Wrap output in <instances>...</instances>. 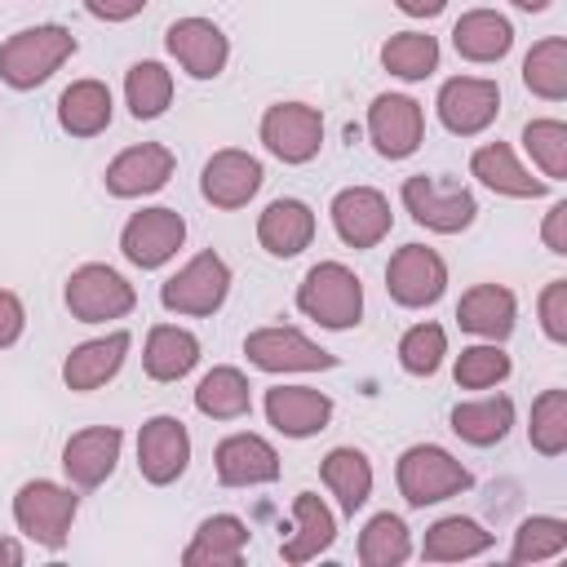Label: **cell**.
<instances>
[{
	"label": "cell",
	"instance_id": "cell-3",
	"mask_svg": "<svg viewBox=\"0 0 567 567\" xmlns=\"http://www.w3.org/2000/svg\"><path fill=\"white\" fill-rule=\"evenodd\" d=\"M394 483H399V496L412 505V509H425V505H439L447 496H461L474 474L439 443H416L399 456L394 465Z\"/></svg>",
	"mask_w": 567,
	"mask_h": 567
},
{
	"label": "cell",
	"instance_id": "cell-48",
	"mask_svg": "<svg viewBox=\"0 0 567 567\" xmlns=\"http://www.w3.org/2000/svg\"><path fill=\"white\" fill-rule=\"evenodd\" d=\"M408 18H439L447 9V0H394Z\"/></svg>",
	"mask_w": 567,
	"mask_h": 567
},
{
	"label": "cell",
	"instance_id": "cell-45",
	"mask_svg": "<svg viewBox=\"0 0 567 567\" xmlns=\"http://www.w3.org/2000/svg\"><path fill=\"white\" fill-rule=\"evenodd\" d=\"M27 328V310H22V297L0 288V350H9Z\"/></svg>",
	"mask_w": 567,
	"mask_h": 567
},
{
	"label": "cell",
	"instance_id": "cell-41",
	"mask_svg": "<svg viewBox=\"0 0 567 567\" xmlns=\"http://www.w3.org/2000/svg\"><path fill=\"white\" fill-rule=\"evenodd\" d=\"M563 549H567V523L554 514H536V518L518 523L509 558L514 563H540V558H558Z\"/></svg>",
	"mask_w": 567,
	"mask_h": 567
},
{
	"label": "cell",
	"instance_id": "cell-6",
	"mask_svg": "<svg viewBox=\"0 0 567 567\" xmlns=\"http://www.w3.org/2000/svg\"><path fill=\"white\" fill-rule=\"evenodd\" d=\"M62 301H66L71 319H80V323H106V319L133 315L137 292H133V284L120 270H111L102 261H84V266L71 270Z\"/></svg>",
	"mask_w": 567,
	"mask_h": 567
},
{
	"label": "cell",
	"instance_id": "cell-13",
	"mask_svg": "<svg viewBox=\"0 0 567 567\" xmlns=\"http://www.w3.org/2000/svg\"><path fill=\"white\" fill-rule=\"evenodd\" d=\"M332 230L341 235L346 248H377L390 226H394V213H390V199L377 190V186H346L332 195Z\"/></svg>",
	"mask_w": 567,
	"mask_h": 567
},
{
	"label": "cell",
	"instance_id": "cell-19",
	"mask_svg": "<svg viewBox=\"0 0 567 567\" xmlns=\"http://www.w3.org/2000/svg\"><path fill=\"white\" fill-rule=\"evenodd\" d=\"M120 447H124V434L115 425H89V430L71 434L62 447V470H66L71 487H84V492L102 487L115 474Z\"/></svg>",
	"mask_w": 567,
	"mask_h": 567
},
{
	"label": "cell",
	"instance_id": "cell-17",
	"mask_svg": "<svg viewBox=\"0 0 567 567\" xmlns=\"http://www.w3.org/2000/svg\"><path fill=\"white\" fill-rule=\"evenodd\" d=\"M190 465V434L177 416H151L137 434V470L146 483L168 487Z\"/></svg>",
	"mask_w": 567,
	"mask_h": 567
},
{
	"label": "cell",
	"instance_id": "cell-7",
	"mask_svg": "<svg viewBox=\"0 0 567 567\" xmlns=\"http://www.w3.org/2000/svg\"><path fill=\"white\" fill-rule=\"evenodd\" d=\"M399 199H403V208L412 213L416 226L439 230V235L465 230L474 221V213H478L474 195L461 182H443V177H425V173L408 177L403 190H399Z\"/></svg>",
	"mask_w": 567,
	"mask_h": 567
},
{
	"label": "cell",
	"instance_id": "cell-2",
	"mask_svg": "<svg viewBox=\"0 0 567 567\" xmlns=\"http://www.w3.org/2000/svg\"><path fill=\"white\" fill-rule=\"evenodd\" d=\"M297 310L306 319H315L319 328L346 332V328H354L363 319V284H359V275L350 266L319 261L297 284Z\"/></svg>",
	"mask_w": 567,
	"mask_h": 567
},
{
	"label": "cell",
	"instance_id": "cell-49",
	"mask_svg": "<svg viewBox=\"0 0 567 567\" xmlns=\"http://www.w3.org/2000/svg\"><path fill=\"white\" fill-rule=\"evenodd\" d=\"M0 563H4V567H22V563H27V549H22L13 536H0Z\"/></svg>",
	"mask_w": 567,
	"mask_h": 567
},
{
	"label": "cell",
	"instance_id": "cell-44",
	"mask_svg": "<svg viewBox=\"0 0 567 567\" xmlns=\"http://www.w3.org/2000/svg\"><path fill=\"white\" fill-rule=\"evenodd\" d=\"M540 328L549 341H567V279H549L545 292H540Z\"/></svg>",
	"mask_w": 567,
	"mask_h": 567
},
{
	"label": "cell",
	"instance_id": "cell-40",
	"mask_svg": "<svg viewBox=\"0 0 567 567\" xmlns=\"http://www.w3.org/2000/svg\"><path fill=\"white\" fill-rule=\"evenodd\" d=\"M527 439L540 456H563L567 452V390H545L532 403Z\"/></svg>",
	"mask_w": 567,
	"mask_h": 567
},
{
	"label": "cell",
	"instance_id": "cell-9",
	"mask_svg": "<svg viewBox=\"0 0 567 567\" xmlns=\"http://www.w3.org/2000/svg\"><path fill=\"white\" fill-rule=\"evenodd\" d=\"M186 244V221L177 208H142L120 230V252L137 270H159Z\"/></svg>",
	"mask_w": 567,
	"mask_h": 567
},
{
	"label": "cell",
	"instance_id": "cell-39",
	"mask_svg": "<svg viewBox=\"0 0 567 567\" xmlns=\"http://www.w3.org/2000/svg\"><path fill=\"white\" fill-rule=\"evenodd\" d=\"M509 368L514 363H509V354L496 341H478V346H465L456 354L452 377H456L461 390H492V385H501L509 377Z\"/></svg>",
	"mask_w": 567,
	"mask_h": 567
},
{
	"label": "cell",
	"instance_id": "cell-25",
	"mask_svg": "<svg viewBox=\"0 0 567 567\" xmlns=\"http://www.w3.org/2000/svg\"><path fill=\"white\" fill-rule=\"evenodd\" d=\"M514 319H518V301L505 284H474L456 306V323L483 341H505L514 332Z\"/></svg>",
	"mask_w": 567,
	"mask_h": 567
},
{
	"label": "cell",
	"instance_id": "cell-5",
	"mask_svg": "<svg viewBox=\"0 0 567 567\" xmlns=\"http://www.w3.org/2000/svg\"><path fill=\"white\" fill-rule=\"evenodd\" d=\"M230 292V266L221 252L204 248L195 252L173 279H164L159 288V301L168 315H190V319H204V315H217L221 301Z\"/></svg>",
	"mask_w": 567,
	"mask_h": 567
},
{
	"label": "cell",
	"instance_id": "cell-31",
	"mask_svg": "<svg viewBox=\"0 0 567 567\" xmlns=\"http://www.w3.org/2000/svg\"><path fill=\"white\" fill-rule=\"evenodd\" d=\"M319 478L323 487L337 496L341 514H354L363 509V501L372 496V461L359 452V447H332L319 465Z\"/></svg>",
	"mask_w": 567,
	"mask_h": 567
},
{
	"label": "cell",
	"instance_id": "cell-1",
	"mask_svg": "<svg viewBox=\"0 0 567 567\" xmlns=\"http://www.w3.org/2000/svg\"><path fill=\"white\" fill-rule=\"evenodd\" d=\"M80 49V40L58 27V22H40V27H22L0 44V80L18 93L44 84L71 53Z\"/></svg>",
	"mask_w": 567,
	"mask_h": 567
},
{
	"label": "cell",
	"instance_id": "cell-20",
	"mask_svg": "<svg viewBox=\"0 0 567 567\" xmlns=\"http://www.w3.org/2000/svg\"><path fill=\"white\" fill-rule=\"evenodd\" d=\"M217 483L221 487H261L279 478V452L261 434H226L213 452Z\"/></svg>",
	"mask_w": 567,
	"mask_h": 567
},
{
	"label": "cell",
	"instance_id": "cell-14",
	"mask_svg": "<svg viewBox=\"0 0 567 567\" xmlns=\"http://www.w3.org/2000/svg\"><path fill=\"white\" fill-rule=\"evenodd\" d=\"M164 49L177 58V66L190 80H217L226 71V62H230V40L208 18H177L164 31Z\"/></svg>",
	"mask_w": 567,
	"mask_h": 567
},
{
	"label": "cell",
	"instance_id": "cell-28",
	"mask_svg": "<svg viewBox=\"0 0 567 567\" xmlns=\"http://www.w3.org/2000/svg\"><path fill=\"white\" fill-rule=\"evenodd\" d=\"M111 115H115V102L102 80H75L58 97V124L71 137H97L111 124Z\"/></svg>",
	"mask_w": 567,
	"mask_h": 567
},
{
	"label": "cell",
	"instance_id": "cell-16",
	"mask_svg": "<svg viewBox=\"0 0 567 567\" xmlns=\"http://www.w3.org/2000/svg\"><path fill=\"white\" fill-rule=\"evenodd\" d=\"M173 168H177V159H173L168 146H159V142H142V146L120 151V155L106 164L102 186H106L115 199H142V195L164 190L168 177H173Z\"/></svg>",
	"mask_w": 567,
	"mask_h": 567
},
{
	"label": "cell",
	"instance_id": "cell-43",
	"mask_svg": "<svg viewBox=\"0 0 567 567\" xmlns=\"http://www.w3.org/2000/svg\"><path fill=\"white\" fill-rule=\"evenodd\" d=\"M443 354H447V332L439 323H412L403 337H399V363L403 372L412 377H434L443 368Z\"/></svg>",
	"mask_w": 567,
	"mask_h": 567
},
{
	"label": "cell",
	"instance_id": "cell-30",
	"mask_svg": "<svg viewBox=\"0 0 567 567\" xmlns=\"http://www.w3.org/2000/svg\"><path fill=\"white\" fill-rule=\"evenodd\" d=\"M248 549V527L244 518L235 514H213L195 527V540L182 549V563L186 567H199V563H213V567H235Z\"/></svg>",
	"mask_w": 567,
	"mask_h": 567
},
{
	"label": "cell",
	"instance_id": "cell-4",
	"mask_svg": "<svg viewBox=\"0 0 567 567\" xmlns=\"http://www.w3.org/2000/svg\"><path fill=\"white\" fill-rule=\"evenodd\" d=\"M80 514V496L53 478H31L18 487L13 496V523L27 540L44 545V549H62L71 536V523Z\"/></svg>",
	"mask_w": 567,
	"mask_h": 567
},
{
	"label": "cell",
	"instance_id": "cell-18",
	"mask_svg": "<svg viewBox=\"0 0 567 567\" xmlns=\"http://www.w3.org/2000/svg\"><path fill=\"white\" fill-rule=\"evenodd\" d=\"M266 173H261V159L239 151V146H226L217 151L204 173H199V195L213 204V208H244L257 190H261Z\"/></svg>",
	"mask_w": 567,
	"mask_h": 567
},
{
	"label": "cell",
	"instance_id": "cell-37",
	"mask_svg": "<svg viewBox=\"0 0 567 567\" xmlns=\"http://www.w3.org/2000/svg\"><path fill=\"white\" fill-rule=\"evenodd\" d=\"M523 84L545 102L567 97V40L563 35H545L532 44V53L523 58Z\"/></svg>",
	"mask_w": 567,
	"mask_h": 567
},
{
	"label": "cell",
	"instance_id": "cell-50",
	"mask_svg": "<svg viewBox=\"0 0 567 567\" xmlns=\"http://www.w3.org/2000/svg\"><path fill=\"white\" fill-rule=\"evenodd\" d=\"M514 9H523V13H540V9H549V0H509Z\"/></svg>",
	"mask_w": 567,
	"mask_h": 567
},
{
	"label": "cell",
	"instance_id": "cell-10",
	"mask_svg": "<svg viewBox=\"0 0 567 567\" xmlns=\"http://www.w3.org/2000/svg\"><path fill=\"white\" fill-rule=\"evenodd\" d=\"M244 354L261 372H323V368H337V354H328L306 332L284 328V323L248 332L244 337Z\"/></svg>",
	"mask_w": 567,
	"mask_h": 567
},
{
	"label": "cell",
	"instance_id": "cell-42",
	"mask_svg": "<svg viewBox=\"0 0 567 567\" xmlns=\"http://www.w3.org/2000/svg\"><path fill=\"white\" fill-rule=\"evenodd\" d=\"M523 151L540 164L545 182L567 177V124L563 120H532L523 128Z\"/></svg>",
	"mask_w": 567,
	"mask_h": 567
},
{
	"label": "cell",
	"instance_id": "cell-38",
	"mask_svg": "<svg viewBox=\"0 0 567 567\" xmlns=\"http://www.w3.org/2000/svg\"><path fill=\"white\" fill-rule=\"evenodd\" d=\"M381 66L399 80H425L439 71V40L425 31H399L381 44Z\"/></svg>",
	"mask_w": 567,
	"mask_h": 567
},
{
	"label": "cell",
	"instance_id": "cell-21",
	"mask_svg": "<svg viewBox=\"0 0 567 567\" xmlns=\"http://www.w3.org/2000/svg\"><path fill=\"white\" fill-rule=\"evenodd\" d=\"M266 421L284 439H310L328 430L332 421V399L310 385H270L266 390Z\"/></svg>",
	"mask_w": 567,
	"mask_h": 567
},
{
	"label": "cell",
	"instance_id": "cell-47",
	"mask_svg": "<svg viewBox=\"0 0 567 567\" xmlns=\"http://www.w3.org/2000/svg\"><path fill=\"white\" fill-rule=\"evenodd\" d=\"M146 4H151V0H84V9H89L93 18H102V22H128V18H137Z\"/></svg>",
	"mask_w": 567,
	"mask_h": 567
},
{
	"label": "cell",
	"instance_id": "cell-33",
	"mask_svg": "<svg viewBox=\"0 0 567 567\" xmlns=\"http://www.w3.org/2000/svg\"><path fill=\"white\" fill-rule=\"evenodd\" d=\"M514 425V399L509 394H487L474 403H456L452 408V434L474 443V447H492L509 434Z\"/></svg>",
	"mask_w": 567,
	"mask_h": 567
},
{
	"label": "cell",
	"instance_id": "cell-27",
	"mask_svg": "<svg viewBox=\"0 0 567 567\" xmlns=\"http://www.w3.org/2000/svg\"><path fill=\"white\" fill-rule=\"evenodd\" d=\"M470 173H474L487 190L509 195V199H540V195L549 190V182L532 177L505 142H487V146H478V151L470 155Z\"/></svg>",
	"mask_w": 567,
	"mask_h": 567
},
{
	"label": "cell",
	"instance_id": "cell-29",
	"mask_svg": "<svg viewBox=\"0 0 567 567\" xmlns=\"http://www.w3.org/2000/svg\"><path fill=\"white\" fill-rule=\"evenodd\" d=\"M195 363H199V337L195 332H186L177 323H155L146 332L142 368L151 381H182Z\"/></svg>",
	"mask_w": 567,
	"mask_h": 567
},
{
	"label": "cell",
	"instance_id": "cell-23",
	"mask_svg": "<svg viewBox=\"0 0 567 567\" xmlns=\"http://www.w3.org/2000/svg\"><path fill=\"white\" fill-rule=\"evenodd\" d=\"M337 540V514L323 505V496L315 492H297L292 496V536L279 545L284 563H310L319 554H328Z\"/></svg>",
	"mask_w": 567,
	"mask_h": 567
},
{
	"label": "cell",
	"instance_id": "cell-36",
	"mask_svg": "<svg viewBox=\"0 0 567 567\" xmlns=\"http://www.w3.org/2000/svg\"><path fill=\"white\" fill-rule=\"evenodd\" d=\"M124 102H128L133 120H159L173 102V71L155 58L133 62L124 75Z\"/></svg>",
	"mask_w": 567,
	"mask_h": 567
},
{
	"label": "cell",
	"instance_id": "cell-32",
	"mask_svg": "<svg viewBox=\"0 0 567 567\" xmlns=\"http://www.w3.org/2000/svg\"><path fill=\"white\" fill-rule=\"evenodd\" d=\"M195 408L204 416H213V421H239V416L252 412V385H248V377L239 368L221 363V368H213V372L199 377Z\"/></svg>",
	"mask_w": 567,
	"mask_h": 567
},
{
	"label": "cell",
	"instance_id": "cell-35",
	"mask_svg": "<svg viewBox=\"0 0 567 567\" xmlns=\"http://www.w3.org/2000/svg\"><path fill=\"white\" fill-rule=\"evenodd\" d=\"M412 558V532L399 514H372L359 532V563L363 567H399Z\"/></svg>",
	"mask_w": 567,
	"mask_h": 567
},
{
	"label": "cell",
	"instance_id": "cell-11",
	"mask_svg": "<svg viewBox=\"0 0 567 567\" xmlns=\"http://www.w3.org/2000/svg\"><path fill=\"white\" fill-rule=\"evenodd\" d=\"M261 142L284 164H310L323 146V115L306 102H275L261 115Z\"/></svg>",
	"mask_w": 567,
	"mask_h": 567
},
{
	"label": "cell",
	"instance_id": "cell-34",
	"mask_svg": "<svg viewBox=\"0 0 567 567\" xmlns=\"http://www.w3.org/2000/svg\"><path fill=\"white\" fill-rule=\"evenodd\" d=\"M483 549H492V532H483L474 518H461V514L439 518L421 540L425 563H461V558H478Z\"/></svg>",
	"mask_w": 567,
	"mask_h": 567
},
{
	"label": "cell",
	"instance_id": "cell-12",
	"mask_svg": "<svg viewBox=\"0 0 567 567\" xmlns=\"http://www.w3.org/2000/svg\"><path fill=\"white\" fill-rule=\"evenodd\" d=\"M368 137L377 155L385 159H408L425 142V111L408 93H381L368 106Z\"/></svg>",
	"mask_w": 567,
	"mask_h": 567
},
{
	"label": "cell",
	"instance_id": "cell-22",
	"mask_svg": "<svg viewBox=\"0 0 567 567\" xmlns=\"http://www.w3.org/2000/svg\"><path fill=\"white\" fill-rule=\"evenodd\" d=\"M128 346H133V337L120 328V332H106V337H93V341H84V346H75L66 359H62V381H66V390H97V385H106L120 368H124V359H128Z\"/></svg>",
	"mask_w": 567,
	"mask_h": 567
},
{
	"label": "cell",
	"instance_id": "cell-26",
	"mask_svg": "<svg viewBox=\"0 0 567 567\" xmlns=\"http://www.w3.org/2000/svg\"><path fill=\"white\" fill-rule=\"evenodd\" d=\"M452 49L465 62H501L514 49V22L496 9H470L452 27Z\"/></svg>",
	"mask_w": 567,
	"mask_h": 567
},
{
	"label": "cell",
	"instance_id": "cell-24",
	"mask_svg": "<svg viewBox=\"0 0 567 567\" xmlns=\"http://www.w3.org/2000/svg\"><path fill=\"white\" fill-rule=\"evenodd\" d=\"M315 239V213L310 204L301 199H270L266 213L257 217V244L270 252V257H297L306 252Z\"/></svg>",
	"mask_w": 567,
	"mask_h": 567
},
{
	"label": "cell",
	"instance_id": "cell-46",
	"mask_svg": "<svg viewBox=\"0 0 567 567\" xmlns=\"http://www.w3.org/2000/svg\"><path fill=\"white\" fill-rule=\"evenodd\" d=\"M540 239L549 252H567V199H558L549 213H545V226H540Z\"/></svg>",
	"mask_w": 567,
	"mask_h": 567
},
{
	"label": "cell",
	"instance_id": "cell-15",
	"mask_svg": "<svg viewBox=\"0 0 567 567\" xmlns=\"http://www.w3.org/2000/svg\"><path fill=\"white\" fill-rule=\"evenodd\" d=\"M439 120L447 133L456 137H474L483 133L496 111H501V84L496 80H483V75H452L443 89H439Z\"/></svg>",
	"mask_w": 567,
	"mask_h": 567
},
{
	"label": "cell",
	"instance_id": "cell-8",
	"mask_svg": "<svg viewBox=\"0 0 567 567\" xmlns=\"http://www.w3.org/2000/svg\"><path fill=\"white\" fill-rule=\"evenodd\" d=\"M447 288V261L425 244H403L385 266V292L403 310H425Z\"/></svg>",
	"mask_w": 567,
	"mask_h": 567
}]
</instances>
